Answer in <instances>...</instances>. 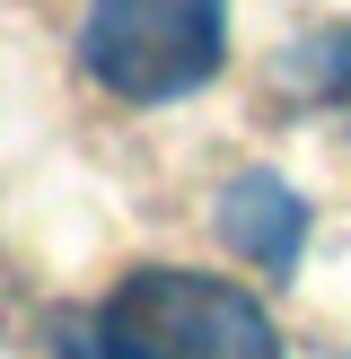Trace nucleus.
Here are the masks:
<instances>
[{
  "mask_svg": "<svg viewBox=\"0 0 351 359\" xmlns=\"http://www.w3.org/2000/svg\"><path fill=\"white\" fill-rule=\"evenodd\" d=\"M220 237L237 245V255H255V263H272V272H290L298 263V245H307V202H298L281 175H237V184L220 193Z\"/></svg>",
  "mask_w": 351,
  "mask_h": 359,
  "instance_id": "nucleus-3",
  "label": "nucleus"
},
{
  "mask_svg": "<svg viewBox=\"0 0 351 359\" xmlns=\"http://www.w3.org/2000/svg\"><path fill=\"white\" fill-rule=\"evenodd\" d=\"M79 62L123 105L193 97L228 62V0H88Z\"/></svg>",
  "mask_w": 351,
  "mask_h": 359,
  "instance_id": "nucleus-1",
  "label": "nucleus"
},
{
  "mask_svg": "<svg viewBox=\"0 0 351 359\" xmlns=\"http://www.w3.org/2000/svg\"><path fill=\"white\" fill-rule=\"evenodd\" d=\"M290 70H298V79H307V88H325L333 105H351V27H333L325 44H316L307 62H290Z\"/></svg>",
  "mask_w": 351,
  "mask_h": 359,
  "instance_id": "nucleus-4",
  "label": "nucleus"
},
{
  "mask_svg": "<svg viewBox=\"0 0 351 359\" xmlns=\"http://www.w3.org/2000/svg\"><path fill=\"white\" fill-rule=\"evenodd\" d=\"M97 351H193V359H263L272 325L246 290L211 272H140L105 298Z\"/></svg>",
  "mask_w": 351,
  "mask_h": 359,
  "instance_id": "nucleus-2",
  "label": "nucleus"
}]
</instances>
